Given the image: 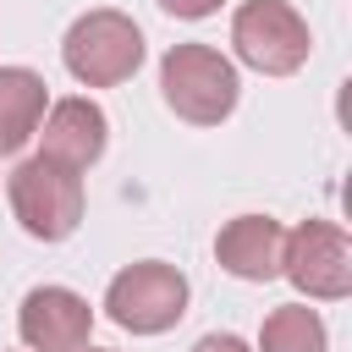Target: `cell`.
Instances as JSON below:
<instances>
[{
  "label": "cell",
  "mask_w": 352,
  "mask_h": 352,
  "mask_svg": "<svg viewBox=\"0 0 352 352\" xmlns=\"http://www.w3.org/2000/svg\"><path fill=\"white\" fill-rule=\"evenodd\" d=\"M50 88L28 66H0V154H16L44 121Z\"/></svg>",
  "instance_id": "cell-10"
},
{
  "label": "cell",
  "mask_w": 352,
  "mask_h": 352,
  "mask_svg": "<svg viewBox=\"0 0 352 352\" xmlns=\"http://www.w3.org/2000/svg\"><path fill=\"white\" fill-rule=\"evenodd\" d=\"M231 44H236V60L264 77H292L314 50L308 22L286 0H242L231 16Z\"/></svg>",
  "instance_id": "cell-4"
},
{
  "label": "cell",
  "mask_w": 352,
  "mask_h": 352,
  "mask_svg": "<svg viewBox=\"0 0 352 352\" xmlns=\"http://www.w3.org/2000/svg\"><path fill=\"white\" fill-rule=\"evenodd\" d=\"M192 352H248V341H242V336H226V330H214V336H204Z\"/></svg>",
  "instance_id": "cell-13"
},
{
  "label": "cell",
  "mask_w": 352,
  "mask_h": 352,
  "mask_svg": "<svg viewBox=\"0 0 352 352\" xmlns=\"http://www.w3.org/2000/svg\"><path fill=\"white\" fill-rule=\"evenodd\" d=\"M38 126H44L38 132L44 160H55L66 170H88L110 143V121H104V110L94 99H60V104H50V116Z\"/></svg>",
  "instance_id": "cell-8"
},
{
  "label": "cell",
  "mask_w": 352,
  "mask_h": 352,
  "mask_svg": "<svg viewBox=\"0 0 352 352\" xmlns=\"http://www.w3.org/2000/svg\"><path fill=\"white\" fill-rule=\"evenodd\" d=\"M104 314L132 336H160L187 314V275L160 258L126 264L104 292Z\"/></svg>",
  "instance_id": "cell-5"
},
{
  "label": "cell",
  "mask_w": 352,
  "mask_h": 352,
  "mask_svg": "<svg viewBox=\"0 0 352 352\" xmlns=\"http://www.w3.org/2000/svg\"><path fill=\"white\" fill-rule=\"evenodd\" d=\"M280 248H286V231L270 214H236L214 236V258L236 280H275L280 275Z\"/></svg>",
  "instance_id": "cell-9"
},
{
  "label": "cell",
  "mask_w": 352,
  "mask_h": 352,
  "mask_svg": "<svg viewBox=\"0 0 352 352\" xmlns=\"http://www.w3.org/2000/svg\"><path fill=\"white\" fill-rule=\"evenodd\" d=\"M77 352H110V346H77Z\"/></svg>",
  "instance_id": "cell-14"
},
{
  "label": "cell",
  "mask_w": 352,
  "mask_h": 352,
  "mask_svg": "<svg viewBox=\"0 0 352 352\" xmlns=\"http://www.w3.org/2000/svg\"><path fill=\"white\" fill-rule=\"evenodd\" d=\"M60 60L82 88H116L143 66V33H138V22L126 11L99 6V11H82L66 28Z\"/></svg>",
  "instance_id": "cell-1"
},
{
  "label": "cell",
  "mask_w": 352,
  "mask_h": 352,
  "mask_svg": "<svg viewBox=\"0 0 352 352\" xmlns=\"http://www.w3.org/2000/svg\"><path fill=\"white\" fill-rule=\"evenodd\" d=\"M160 11H170V16H182V22H198V16L220 11V0H160Z\"/></svg>",
  "instance_id": "cell-12"
},
{
  "label": "cell",
  "mask_w": 352,
  "mask_h": 352,
  "mask_svg": "<svg viewBox=\"0 0 352 352\" xmlns=\"http://www.w3.org/2000/svg\"><path fill=\"white\" fill-rule=\"evenodd\" d=\"M16 330L33 352H77V346H88L94 308L72 286H33L16 308Z\"/></svg>",
  "instance_id": "cell-7"
},
{
  "label": "cell",
  "mask_w": 352,
  "mask_h": 352,
  "mask_svg": "<svg viewBox=\"0 0 352 352\" xmlns=\"http://www.w3.org/2000/svg\"><path fill=\"white\" fill-rule=\"evenodd\" d=\"M160 94H165V104H170L182 121H192V126H220V121L236 110L242 82H236V66H231L220 50H209V44H176V50L160 60Z\"/></svg>",
  "instance_id": "cell-2"
},
{
  "label": "cell",
  "mask_w": 352,
  "mask_h": 352,
  "mask_svg": "<svg viewBox=\"0 0 352 352\" xmlns=\"http://www.w3.org/2000/svg\"><path fill=\"white\" fill-rule=\"evenodd\" d=\"M324 319L308 308V302H286L264 319L258 330V352H324Z\"/></svg>",
  "instance_id": "cell-11"
},
{
  "label": "cell",
  "mask_w": 352,
  "mask_h": 352,
  "mask_svg": "<svg viewBox=\"0 0 352 352\" xmlns=\"http://www.w3.org/2000/svg\"><path fill=\"white\" fill-rule=\"evenodd\" d=\"M11 214L38 242H66L82 226V176L33 154L11 170Z\"/></svg>",
  "instance_id": "cell-3"
},
{
  "label": "cell",
  "mask_w": 352,
  "mask_h": 352,
  "mask_svg": "<svg viewBox=\"0 0 352 352\" xmlns=\"http://www.w3.org/2000/svg\"><path fill=\"white\" fill-rule=\"evenodd\" d=\"M280 275L319 297V302H336L352 292V248H346V231L330 226V220H302L297 231H286V248H280Z\"/></svg>",
  "instance_id": "cell-6"
}]
</instances>
